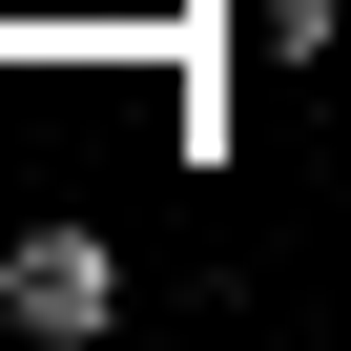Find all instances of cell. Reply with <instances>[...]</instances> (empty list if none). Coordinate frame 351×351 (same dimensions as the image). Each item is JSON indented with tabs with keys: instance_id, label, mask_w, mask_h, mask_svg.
Here are the masks:
<instances>
[{
	"instance_id": "obj_1",
	"label": "cell",
	"mask_w": 351,
	"mask_h": 351,
	"mask_svg": "<svg viewBox=\"0 0 351 351\" xmlns=\"http://www.w3.org/2000/svg\"><path fill=\"white\" fill-rule=\"evenodd\" d=\"M0 330H42V351L124 330V248L104 228H0Z\"/></svg>"
},
{
	"instance_id": "obj_2",
	"label": "cell",
	"mask_w": 351,
	"mask_h": 351,
	"mask_svg": "<svg viewBox=\"0 0 351 351\" xmlns=\"http://www.w3.org/2000/svg\"><path fill=\"white\" fill-rule=\"evenodd\" d=\"M248 42H269V62H330V42H351V0H248Z\"/></svg>"
}]
</instances>
